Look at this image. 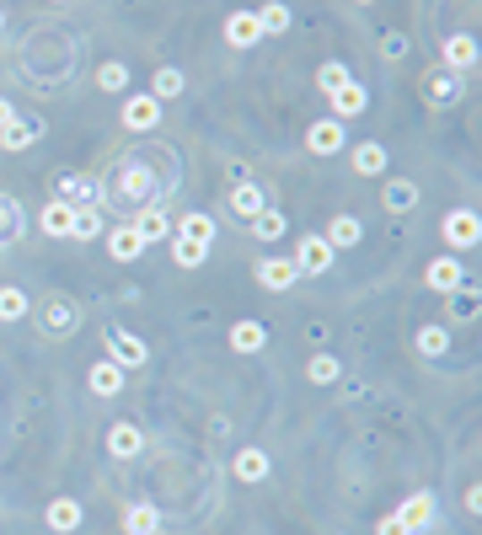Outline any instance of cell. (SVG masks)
Segmentation results:
<instances>
[{
  "label": "cell",
  "instance_id": "41",
  "mask_svg": "<svg viewBox=\"0 0 482 535\" xmlns=\"http://www.w3.org/2000/svg\"><path fill=\"white\" fill-rule=\"evenodd\" d=\"M97 86H102V91H123V86H129V70H123V64H102V70H97Z\"/></svg>",
  "mask_w": 482,
  "mask_h": 535
},
{
  "label": "cell",
  "instance_id": "2",
  "mask_svg": "<svg viewBox=\"0 0 482 535\" xmlns=\"http://www.w3.org/2000/svg\"><path fill=\"white\" fill-rule=\"evenodd\" d=\"M75 322H80V311H75V300H70V295H43V300H38V327H43V332L64 338Z\"/></svg>",
  "mask_w": 482,
  "mask_h": 535
},
{
  "label": "cell",
  "instance_id": "44",
  "mask_svg": "<svg viewBox=\"0 0 482 535\" xmlns=\"http://www.w3.org/2000/svg\"><path fill=\"white\" fill-rule=\"evenodd\" d=\"M16 123V107H11V96H0V129H11Z\"/></svg>",
  "mask_w": 482,
  "mask_h": 535
},
{
  "label": "cell",
  "instance_id": "4",
  "mask_svg": "<svg viewBox=\"0 0 482 535\" xmlns=\"http://www.w3.org/2000/svg\"><path fill=\"white\" fill-rule=\"evenodd\" d=\"M343 118H322V123H311V134H306V145H311V155H338L343 150Z\"/></svg>",
  "mask_w": 482,
  "mask_h": 535
},
{
  "label": "cell",
  "instance_id": "38",
  "mask_svg": "<svg viewBox=\"0 0 482 535\" xmlns=\"http://www.w3.org/2000/svg\"><path fill=\"white\" fill-rule=\"evenodd\" d=\"M424 91H429V102H435V107H451V102H456V80H451V75H429V86H424Z\"/></svg>",
  "mask_w": 482,
  "mask_h": 535
},
{
  "label": "cell",
  "instance_id": "12",
  "mask_svg": "<svg viewBox=\"0 0 482 535\" xmlns=\"http://www.w3.org/2000/svg\"><path fill=\"white\" fill-rule=\"evenodd\" d=\"M424 279H429V289H461V284H467V268H461L456 257H435V263L424 268Z\"/></svg>",
  "mask_w": 482,
  "mask_h": 535
},
{
  "label": "cell",
  "instance_id": "1",
  "mask_svg": "<svg viewBox=\"0 0 482 535\" xmlns=\"http://www.w3.org/2000/svg\"><path fill=\"white\" fill-rule=\"evenodd\" d=\"M59 198H64L70 209H97V204L107 198V188H102L97 177H86V171H64V177H59Z\"/></svg>",
  "mask_w": 482,
  "mask_h": 535
},
{
  "label": "cell",
  "instance_id": "7",
  "mask_svg": "<svg viewBox=\"0 0 482 535\" xmlns=\"http://www.w3.org/2000/svg\"><path fill=\"white\" fill-rule=\"evenodd\" d=\"M156 123H161V102H156V96H129V102H123V129H140V134H145V129H156Z\"/></svg>",
  "mask_w": 482,
  "mask_h": 535
},
{
  "label": "cell",
  "instance_id": "17",
  "mask_svg": "<svg viewBox=\"0 0 482 535\" xmlns=\"http://www.w3.org/2000/svg\"><path fill=\"white\" fill-rule=\"evenodd\" d=\"M48 531L54 535L80 531V504H75V498H54V504H48Z\"/></svg>",
  "mask_w": 482,
  "mask_h": 535
},
{
  "label": "cell",
  "instance_id": "24",
  "mask_svg": "<svg viewBox=\"0 0 482 535\" xmlns=\"http://www.w3.org/2000/svg\"><path fill=\"white\" fill-rule=\"evenodd\" d=\"M381 204H386L392 214H402V209H413V204H419V182H402V177H397V182H386V193H381Z\"/></svg>",
  "mask_w": 482,
  "mask_h": 535
},
{
  "label": "cell",
  "instance_id": "26",
  "mask_svg": "<svg viewBox=\"0 0 482 535\" xmlns=\"http://www.w3.org/2000/svg\"><path fill=\"white\" fill-rule=\"evenodd\" d=\"M16 236H21V204L0 193V247H11Z\"/></svg>",
  "mask_w": 482,
  "mask_h": 535
},
{
  "label": "cell",
  "instance_id": "40",
  "mask_svg": "<svg viewBox=\"0 0 482 535\" xmlns=\"http://www.w3.org/2000/svg\"><path fill=\"white\" fill-rule=\"evenodd\" d=\"M445 348H451V332H445V327H424V332H419V354L435 359V354H445Z\"/></svg>",
  "mask_w": 482,
  "mask_h": 535
},
{
  "label": "cell",
  "instance_id": "6",
  "mask_svg": "<svg viewBox=\"0 0 482 535\" xmlns=\"http://www.w3.org/2000/svg\"><path fill=\"white\" fill-rule=\"evenodd\" d=\"M258 38H263V27H258L252 11H231V16H225V43H231V48H252Z\"/></svg>",
  "mask_w": 482,
  "mask_h": 535
},
{
  "label": "cell",
  "instance_id": "46",
  "mask_svg": "<svg viewBox=\"0 0 482 535\" xmlns=\"http://www.w3.org/2000/svg\"><path fill=\"white\" fill-rule=\"evenodd\" d=\"M359 5H370V0H359Z\"/></svg>",
  "mask_w": 482,
  "mask_h": 535
},
{
  "label": "cell",
  "instance_id": "43",
  "mask_svg": "<svg viewBox=\"0 0 482 535\" xmlns=\"http://www.w3.org/2000/svg\"><path fill=\"white\" fill-rule=\"evenodd\" d=\"M376 535H413V531H408V525H402L397 514H386V520H381V531H376Z\"/></svg>",
  "mask_w": 482,
  "mask_h": 535
},
{
  "label": "cell",
  "instance_id": "21",
  "mask_svg": "<svg viewBox=\"0 0 482 535\" xmlns=\"http://www.w3.org/2000/svg\"><path fill=\"white\" fill-rule=\"evenodd\" d=\"M134 230H140V236H145V247H150V241H166V236H172V220H166V209H156V204H150V209L134 220Z\"/></svg>",
  "mask_w": 482,
  "mask_h": 535
},
{
  "label": "cell",
  "instance_id": "27",
  "mask_svg": "<svg viewBox=\"0 0 482 535\" xmlns=\"http://www.w3.org/2000/svg\"><path fill=\"white\" fill-rule=\"evenodd\" d=\"M123 525H129V535H156L161 531V514H156L150 504H134V509L123 514Z\"/></svg>",
  "mask_w": 482,
  "mask_h": 535
},
{
  "label": "cell",
  "instance_id": "13",
  "mask_svg": "<svg viewBox=\"0 0 482 535\" xmlns=\"http://www.w3.org/2000/svg\"><path fill=\"white\" fill-rule=\"evenodd\" d=\"M107 348H113V364H118V370L145 364V343H140L134 332H118V327H113V332H107Z\"/></svg>",
  "mask_w": 482,
  "mask_h": 535
},
{
  "label": "cell",
  "instance_id": "5",
  "mask_svg": "<svg viewBox=\"0 0 482 535\" xmlns=\"http://www.w3.org/2000/svg\"><path fill=\"white\" fill-rule=\"evenodd\" d=\"M295 268H300V273H327V268H333V247H327L322 236H300V247H295Z\"/></svg>",
  "mask_w": 482,
  "mask_h": 535
},
{
  "label": "cell",
  "instance_id": "14",
  "mask_svg": "<svg viewBox=\"0 0 482 535\" xmlns=\"http://www.w3.org/2000/svg\"><path fill=\"white\" fill-rule=\"evenodd\" d=\"M86 386H91L97 397H118V391H123V370H118L113 359H97V364L86 370Z\"/></svg>",
  "mask_w": 482,
  "mask_h": 535
},
{
  "label": "cell",
  "instance_id": "23",
  "mask_svg": "<svg viewBox=\"0 0 482 535\" xmlns=\"http://www.w3.org/2000/svg\"><path fill=\"white\" fill-rule=\"evenodd\" d=\"M354 171H359V177H381V171H386V145H376V139L359 145V150H354Z\"/></svg>",
  "mask_w": 482,
  "mask_h": 535
},
{
  "label": "cell",
  "instance_id": "25",
  "mask_svg": "<svg viewBox=\"0 0 482 535\" xmlns=\"http://www.w3.org/2000/svg\"><path fill=\"white\" fill-rule=\"evenodd\" d=\"M359 236H365V230H359V220H354V214H338V220L327 225V236H322V241H327V247H354Z\"/></svg>",
  "mask_w": 482,
  "mask_h": 535
},
{
  "label": "cell",
  "instance_id": "3",
  "mask_svg": "<svg viewBox=\"0 0 482 535\" xmlns=\"http://www.w3.org/2000/svg\"><path fill=\"white\" fill-rule=\"evenodd\" d=\"M440 230H445V241H451V247H478L482 220H478V209H451Z\"/></svg>",
  "mask_w": 482,
  "mask_h": 535
},
{
  "label": "cell",
  "instance_id": "9",
  "mask_svg": "<svg viewBox=\"0 0 482 535\" xmlns=\"http://www.w3.org/2000/svg\"><path fill=\"white\" fill-rule=\"evenodd\" d=\"M295 279H300V268H295L290 257H263V263H258V284H263V289H290Z\"/></svg>",
  "mask_w": 482,
  "mask_h": 535
},
{
  "label": "cell",
  "instance_id": "45",
  "mask_svg": "<svg viewBox=\"0 0 482 535\" xmlns=\"http://www.w3.org/2000/svg\"><path fill=\"white\" fill-rule=\"evenodd\" d=\"M0 27H5V11H0Z\"/></svg>",
  "mask_w": 482,
  "mask_h": 535
},
{
  "label": "cell",
  "instance_id": "31",
  "mask_svg": "<svg viewBox=\"0 0 482 535\" xmlns=\"http://www.w3.org/2000/svg\"><path fill=\"white\" fill-rule=\"evenodd\" d=\"M150 96H156V102H166V96H182V70H172V64H166V70H156V86H150Z\"/></svg>",
  "mask_w": 482,
  "mask_h": 535
},
{
  "label": "cell",
  "instance_id": "34",
  "mask_svg": "<svg viewBox=\"0 0 482 535\" xmlns=\"http://www.w3.org/2000/svg\"><path fill=\"white\" fill-rule=\"evenodd\" d=\"M21 316H27V295L16 284H5L0 289V322H21Z\"/></svg>",
  "mask_w": 482,
  "mask_h": 535
},
{
  "label": "cell",
  "instance_id": "18",
  "mask_svg": "<svg viewBox=\"0 0 482 535\" xmlns=\"http://www.w3.org/2000/svg\"><path fill=\"white\" fill-rule=\"evenodd\" d=\"M38 225H43L48 236H70V225H75V209H70L64 198H54V204H43V214H38Z\"/></svg>",
  "mask_w": 482,
  "mask_h": 535
},
{
  "label": "cell",
  "instance_id": "22",
  "mask_svg": "<svg viewBox=\"0 0 482 535\" xmlns=\"http://www.w3.org/2000/svg\"><path fill=\"white\" fill-rule=\"evenodd\" d=\"M263 343H268L263 322H236V327H231V348H236V354H258Z\"/></svg>",
  "mask_w": 482,
  "mask_h": 535
},
{
  "label": "cell",
  "instance_id": "10",
  "mask_svg": "<svg viewBox=\"0 0 482 535\" xmlns=\"http://www.w3.org/2000/svg\"><path fill=\"white\" fill-rule=\"evenodd\" d=\"M397 520H402V525H408L413 535L429 531V525H435V493H413V498L397 509Z\"/></svg>",
  "mask_w": 482,
  "mask_h": 535
},
{
  "label": "cell",
  "instance_id": "28",
  "mask_svg": "<svg viewBox=\"0 0 482 535\" xmlns=\"http://www.w3.org/2000/svg\"><path fill=\"white\" fill-rule=\"evenodd\" d=\"M252 16H258V27H263V32H290V5H284V0H268V5H263V11H252Z\"/></svg>",
  "mask_w": 482,
  "mask_h": 535
},
{
  "label": "cell",
  "instance_id": "16",
  "mask_svg": "<svg viewBox=\"0 0 482 535\" xmlns=\"http://www.w3.org/2000/svg\"><path fill=\"white\" fill-rule=\"evenodd\" d=\"M370 107V96H365V86L359 80H349V86H338L333 91V118H359Z\"/></svg>",
  "mask_w": 482,
  "mask_h": 535
},
{
  "label": "cell",
  "instance_id": "35",
  "mask_svg": "<svg viewBox=\"0 0 482 535\" xmlns=\"http://www.w3.org/2000/svg\"><path fill=\"white\" fill-rule=\"evenodd\" d=\"M38 139V123H11V129H0V145L5 150H27Z\"/></svg>",
  "mask_w": 482,
  "mask_h": 535
},
{
  "label": "cell",
  "instance_id": "32",
  "mask_svg": "<svg viewBox=\"0 0 482 535\" xmlns=\"http://www.w3.org/2000/svg\"><path fill=\"white\" fill-rule=\"evenodd\" d=\"M107 225H102V214L97 209H75V225H70V236L75 241H91V236H102Z\"/></svg>",
  "mask_w": 482,
  "mask_h": 535
},
{
  "label": "cell",
  "instance_id": "39",
  "mask_svg": "<svg viewBox=\"0 0 482 535\" xmlns=\"http://www.w3.org/2000/svg\"><path fill=\"white\" fill-rule=\"evenodd\" d=\"M451 295H456V300H451V316H456V322H472V316H478V289L461 284V289H451Z\"/></svg>",
  "mask_w": 482,
  "mask_h": 535
},
{
  "label": "cell",
  "instance_id": "29",
  "mask_svg": "<svg viewBox=\"0 0 482 535\" xmlns=\"http://www.w3.org/2000/svg\"><path fill=\"white\" fill-rule=\"evenodd\" d=\"M166 241H172V257H177V268H199V263H204V252H209L204 241H188V236H166Z\"/></svg>",
  "mask_w": 482,
  "mask_h": 535
},
{
  "label": "cell",
  "instance_id": "33",
  "mask_svg": "<svg viewBox=\"0 0 482 535\" xmlns=\"http://www.w3.org/2000/svg\"><path fill=\"white\" fill-rule=\"evenodd\" d=\"M306 375H311V380H317V386H333V380H338V375H343V364H338V359H333V354H317V359H311V364H306Z\"/></svg>",
  "mask_w": 482,
  "mask_h": 535
},
{
  "label": "cell",
  "instance_id": "19",
  "mask_svg": "<svg viewBox=\"0 0 482 535\" xmlns=\"http://www.w3.org/2000/svg\"><path fill=\"white\" fill-rule=\"evenodd\" d=\"M445 64H451V70H472V64H478V38L456 32V38L445 43Z\"/></svg>",
  "mask_w": 482,
  "mask_h": 535
},
{
  "label": "cell",
  "instance_id": "30",
  "mask_svg": "<svg viewBox=\"0 0 482 535\" xmlns=\"http://www.w3.org/2000/svg\"><path fill=\"white\" fill-rule=\"evenodd\" d=\"M236 477H241V482H263V477H268V456H263V450H241V456H236Z\"/></svg>",
  "mask_w": 482,
  "mask_h": 535
},
{
  "label": "cell",
  "instance_id": "20",
  "mask_svg": "<svg viewBox=\"0 0 482 535\" xmlns=\"http://www.w3.org/2000/svg\"><path fill=\"white\" fill-rule=\"evenodd\" d=\"M231 209H236V214H247V220H252V214H263V209H268V193H263V188H258V182H241V188H236V193H231Z\"/></svg>",
  "mask_w": 482,
  "mask_h": 535
},
{
  "label": "cell",
  "instance_id": "42",
  "mask_svg": "<svg viewBox=\"0 0 482 535\" xmlns=\"http://www.w3.org/2000/svg\"><path fill=\"white\" fill-rule=\"evenodd\" d=\"M317 86H322V91L333 96L338 86H349V70H343V64H322V75H317Z\"/></svg>",
  "mask_w": 482,
  "mask_h": 535
},
{
  "label": "cell",
  "instance_id": "37",
  "mask_svg": "<svg viewBox=\"0 0 482 535\" xmlns=\"http://www.w3.org/2000/svg\"><path fill=\"white\" fill-rule=\"evenodd\" d=\"M252 230H258L263 241H279V236H284V214H279V209H263V214H252Z\"/></svg>",
  "mask_w": 482,
  "mask_h": 535
},
{
  "label": "cell",
  "instance_id": "15",
  "mask_svg": "<svg viewBox=\"0 0 482 535\" xmlns=\"http://www.w3.org/2000/svg\"><path fill=\"white\" fill-rule=\"evenodd\" d=\"M107 450H113V461H134V456L145 450V434H140L134 423H113V434H107Z\"/></svg>",
  "mask_w": 482,
  "mask_h": 535
},
{
  "label": "cell",
  "instance_id": "36",
  "mask_svg": "<svg viewBox=\"0 0 482 535\" xmlns=\"http://www.w3.org/2000/svg\"><path fill=\"white\" fill-rule=\"evenodd\" d=\"M177 236H188V241H204V247H209V236H215V220H209V214H188V220L177 225Z\"/></svg>",
  "mask_w": 482,
  "mask_h": 535
},
{
  "label": "cell",
  "instance_id": "8",
  "mask_svg": "<svg viewBox=\"0 0 482 535\" xmlns=\"http://www.w3.org/2000/svg\"><path fill=\"white\" fill-rule=\"evenodd\" d=\"M107 252H113L118 263H140V252H145V236H140L134 225H113V230H107Z\"/></svg>",
  "mask_w": 482,
  "mask_h": 535
},
{
  "label": "cell",
  "instance_id": "11",
  "mask_svg": "<svg viewBox=\"0 0 482 535\" xmlns=\"http://www.w3.org/2000/svg\"><path fill=\"white\" fill-rule=\"evenodd\" d=\"M150 193H156V177H150L145 166H129V171L118 177V198H123V204H145Z\"/></svg>",
  "mask_w": 482,
  "mask_h": 535
}]
</instances>
